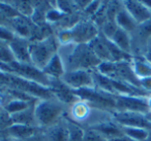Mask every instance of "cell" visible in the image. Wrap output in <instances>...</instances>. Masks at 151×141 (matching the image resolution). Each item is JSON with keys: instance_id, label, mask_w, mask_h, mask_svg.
Segmentation results:
<instances>
[{"instance_id": "1", "label": "cell", "mask_w": 151, "mask_h": 141, "mask_svg": "<svg viewBox=\"0 0 151 141\" xmlns=\"http://www.w3.org/2000/svg\"><path fill=\"white\" fill-rule=\"evenodd\" d=\"M58 55L64 64L65 72L78 69L93 70L101 63L88 44L69 43L60 46Z\"/></svg>"}, {"instance_id": "2", "label": "cell", "mask_w": 151, "mask_h": 141, "mask_svg": "<svg viewBox=\"0 0 151 141\" xmlns=\"http://www.w3.org/2000/svg\"><path fill=\"white\" fill-rule=\"evenodd\" d=\"M68 106L61 103L56 98L38 100L34 106V116L40 129H46L65 118Z\"/></svg>"}, {"instance_id": "3", "label": "cell", "mask_w": 151, "mask_h": 141, "mask_svg": "<svg viewBox=\"0 0 151 141\" xmlns=\"http://www.w3.org/2000/svg\"><path fill=\"white\" fill-rule=\"evenodd\" d=\"M29 42L31 64L40 70H42V68L50 62L51 59L58 53V50L60 48V44L55 34L40 41Z\"/></svg>"}, {"instance_id": "4", "label": "cell", "mask_w": 151, "mask_h": 141, "mask_svg": "<svg viewBox=\"0 0 151 141\" xmlns=\"http://www.w3.org/2000/svg\"><path fill=\"white\" fill-rule=\"evenodd\" d=\"M0 70L2 72L18 76L20 78L26 79V80L37 83L47 88H49V85H50V78L40 69L36 68L32 64H22L16 61L9 64L0 63Z\"/></svg>"}, {"instance_id": "5", "label": "cell", "mask_w": 151, "mask_h": 141, "mask_svg": "<svg viewBox=\"0 0 151 141\" xmlns=\"http://www.w3.org/2000/svg\"><path fill=\"white\" fill-rule=\"evenodd\" d=\"M73 92L79 99L86 101L93 108L107 112H113L116 110L115 95L101 91L96 87L87 88V89H82Z\"/></svg>"}, {"instance_id": "6", "label": "cell", "mask_w": 151, "mask_h": 141, "mask_svg": "<svg viewBox=\"0 0 151 141\" xmlns=\"http://www.w3.org/2000/svg\"><path fill=\"white\" fill-rule=\"evenodd\" d=\"M60 79L73 91L95 87L92 70L78 69V70L66 71Z\"/></svg>"}, {"instance_id": "7", "label": "cell", "mask_w": 151, "mask_h": 141, "mask_svg": "<svg viewBox=\"0 0 151 141\" xmlns=\"http://www.w3.org/2000/svg\"><path fill=\"white\" fill-rule=\"evenodd\" d=\"M73 38V43L88 44L99 34V28L91 20L83 18L80 22L69 29Z\"/></svg>"}, {"instance_id": "8", "label": "cell", "mask_w": 151, "mask_h": 141, "mask_svg": "<svg viewBox=\"0 0 151 141\" xmlns=\"http://www.w3.org/2000/svg\"><path fill=\"white\" fill-rule=\"evenodd\" d=\"M111 116L114 122L121 127H132L151 130V122L147 120L145 114L130 111H115L111 112Z\"/></svg>"}, {"instance_id": "9", "label": "cell", "mask_w": 151, "mask_h": 141, "mask_svg": "<svg viewBox=\"0 0 151 141\" xmlns=\"http://www.w3.org/2000/svg\"><path fill=\"white\" fill-rule=\"evenodd\" d=\"M147 97V96H146ZM146 97L143 96H124L115 95L116 110L118 111H130L139 113H147L150 111Z\"/></svg>"}, {"instance_id": "10", "label": "cell", "mask_w": 151, "mask_h": 141, "mask_svg": "<svg viewBox=\"0 0 151 141\" xmlns=\"http://www.w3.org/2000/svg\"><path fill=\"white\" fill-rule=\"evenodd\" d=\"M123 6L134 20L140 25L151 19V9L144 3V1L138 0H127L122 1Z\"/></svg>"}, {"instance_id": "11", "label": "cell", "mask_w": 151, "mask_h": 141, "mask_svg": "<svg viewBox=\"0 0 151 141\" xmlns=\"http://www.w3.org/2000/svg\"><path fill=\"white\" fill-rule=\"evenodd\" d=\"M36 26L32 23L30 18L24 16H18L14 19L9 20V28L14 31L17 36L30 40Z\"/></svg>"}, {"instance_id": "12", "label": "cell", "mask_w": 151, "mask_h": 141, "mask_svg": "<svg viewBox=\"0 0 151 141\" xmlns=\"http://www.w3.org/2000/svg\"><path fill=\"white\" fill-rule=\"evenodd\" d=\"M29 43V40L19 37V36H16L13 41L9 42V48H11L16 62L22 63V64H31Z\"/></svg>"}, {"instance_id": "13", "label": "cell", "mask_w": 151, "mask_h": 141, "mask_svg": "<svg viewBox=\"0 0 151 141\" xmlns=\"http://www.w3.org/2000/svg\"><path fill=\"white\" fill-rule=\"evenodd\" d=\"M42 134L46 141H68V128L66 118L46 129H42Z\"/></svg>"}, {"instance_id": "14", "label": "cell", "mask_w": 151, "mask_h": 141, "mask_svg": "<svg viewBox=\"0 0 151 141\" xmlns=\"http://www.w3.org/2000/svg\"><path fill=\"white\" fill-rule=\"evenodd\" d=\"M40 131L38 127L25 126V125H17L13 124L4 130L3 135L14 139L15 141H22L34 136Z\"/></svg>"}, {"instance_id": "15", "label": "cell", "mask_w": 151, "mask_h": 141, "mask_svg": "<svg viewBox=\"0 0 151 141\" xmlns=\"http://www.w3.org/2000/svg\"><path fill=\"white\" fill-rule=\"evenodd\" d=\"M91 129H94L95 131L101 134L107 140H111V139L117 138V137L123 136V132H122L121 126L114 122L113 118H108V120H104L101 122L94 125V126L90 127Z\"/></svg>"}, {"instance_id": "16", "label": "cell", "mask_w": 151, "mask_h": 141, "mask_svg": "<svg viewBox=\"0 0 151 141\" xmlns=\"http://www.w3.org/2000/svg\"><path fill=\"white\" fill-rule=\"evenodd\" d=\"M42 71L49 78L60 79L63 76V74L65 73V67L58 53L51 59L50 62L42 68Z\"/></svg>"}, {"instance_id": "17", "label": "cell", "mask_w": 151, "mask_h": 141, "mask_svg": "<svg viewBox=\"0 0 151 141\" xmlns=\"http://www.w3.org/2000/svg\"><path fill=\"white\" fill-rule=\"evenodd\" d=\"M92 52L97 58L101 60V62H112V58L110 52L108 50V46L106 44L105 38L99 32V36L92 40L90 43H88Z\"/></svg>"}, {"instance_id": "18", "label": "cell", "mask_w": 151, "mask_h": 141, "mask_svg": "<svg viewBox=\"0 0 151 141\" xmlns=\"http://www.w3.org/2000/svg\"><path fill=\"white\" fill-rule=\"evenodd\" d=\"M115 22L117 24V26L120 29L124 30V31L128 32L129 34H132L134 31L137 29V27L139 26V24L134 20V18L129 15L127 11L124 9V6L120 9V11L116 16Z\"/></svg>"}, {"instance_id": "19", "label": "cell", "mask_w": 151, "mask_h": 141, "mask_svg": "<svg viewBox=\"0 0 151 141\" xmlns=\"http://www.w3.org/2000/svg\"><path fill=\"white\" fill-rule=\"evenodd\" d=\"M34 106H35V104L31 105L30 107H28L25 110H22V111L17 112V113L11 114L12 122L17 125L37 127L35 116H34Z\"/></svg>"}, {"instance_id": "20", "label": "cell", "mask_w": 151, "mask_h": 141, "mask_svg": "<svg viewBox=\"0 0 151 141\" xmlns=\"http://www.w3.org/2000/svg\"><path fill=\"white\" fill-rule=\"evenodd\" d=\"M130 64L134 74L139 79L151 76V64L143 56L132 57Z\"/></svg>"}, {"instance_id": "21", "label": "cell", "mask_w": 151, "mask_h": 141, "mask_svg": "<svg viewBox=\"0 0 151 141\" xmlns=\"http://www.w3.org/2000/svg\"><path fill=\"white\" fill-rule=\"evenodd\" d=\"M112 41L123 52L132 55V35L128 32L118 28Z\"/></svg>"}, {"instance_id": "22", "label": "cell", "mask_w": 151, "mask_h": 141, "mask_svg": "<svg viewBox=\"0 0 151 141\" xmlns=\"http://www.w3.org/2000/svg\"><path fill=\"white\" fill-rule=\"evenodd\" d=\"M37 101H25V100H20V99H11L5 104L3 109L11 115V114L17 113V112H20L22 110L27 109L28 107L35 104Z\"/></svg>"}, {"instance_id": "23", "label": "cell", "mask_w": 151, "mask_h": 141, "mask_svg": "<svg viewBox=\"0 0 151 141\" xmlns=\"http://www.w3.org/2000/svg\"><path fill=\"white\" fill-rule=\"evenodd\" d=\"M122 132L125 136L129 137L134 141H145L148 136L150 130L141 128H132V127H121Z\"/></svg>"}, {"instance_id": "24", "label": "cell", "mask_w": 151, "mask_h": 141, "mask_svg": "<svg viewBox=\"0 0 151 141\" xmlns=\"http://www.w3.org/2000/svg\"><path fill=\"white\" fill-rule=\"evenodd\" d=\"M65 118H66L67 128H68V141H83L85 129L68 120L66 115Z\"/></svg>"}, {"instance_id": "25", "label": "cell", "mask_w": 151, "mask_h": 141, "mask_svg": "<svg viewBox=\"0 0 151 141\" xmlns=\"http://www.w3.org/2000/svg\"><path fill=\"white\" fill-rule=\"evenodd\" d=\"M21 16L30 18L33 14V1H9Z\"/></svg>"}, {"instance_id": "26", "label": "cell", "mask_w": 151, "mask_h": 141, "mask_svg": "<svg viewBox=\"0 0 151 141\" xmlns=\"http://www.w3.org/2000/svg\"><path fill=\"white\" fill-rule=\"evenodd\" d=\"M14 61H15V58H14V55L9 48V43L3 41V40H0V63L9 64Z\"/></svg>"}, {"instance_id": "27", "label": "cell", "mask_w": 151, "mask_h": 141, "mask_svg": "<svg viewBox=\"0 0 151 141\" xmlns=\"http://www.w3.org/2000/svg\"><path fill=\"white\" fill-rule=\"evenodd\" d=\"M123 7L122 1H108L107 5V19L108 21H115L116 16Z\"/></svg>"}, {"instance_id": "28", "label": "cell", "mask_w": 151, "mask_h": 141, "mask_svg": "<svg viewBox=\"0 0 151 141\" xmlns=\"http://www.w3.org/2000/svg\"><path fill=\"white\" fill-rule=\"evenodd\" d=\"M118 26L116 24L115 21H107L99 29V32L103 34L105 37H107L108 39L112 40V38L114 37L116 31L118 30Z\"/></svg>"}, {"instance_id": "29", "label": "cell", "mask_w": 151, "mask_h": 141, "mask_svg": "<svg viewBox=\"0 0 151 141\" xmlns=\"http://www.w3.org/2000/svg\"><path fill=\"white\" fill-rule=\"evenodd\" d=\"M84 138L83 141H108L101 134L91 128H84Z\"/></svg>"}, {"instance_id": "30", "label": "cell", "mask_w": 151, "mask_h": 141, "mask_svg": "<svg viewBox=\"0 0 151 141\" xmlns=\"http://www.w3.org/2000/svg\"><path fill=\"white\" fill-rule=\"evenodd\" d=\"M16 36L17 35L14 33V31L9 26H0V40H3V41L9 43L13 41Z\"/></svg>"}, {"instance_id": "31", "label": "cell", "mask_w": 151, "mask_h": 141, "mask_svg": "<svg viewBox=\"0 0 151 141\" xmlns=\"http://www.w3.org/2000/svg\"><path fill=\"white\" fill-rule=\"evenodd\" d=\"M140 85L141 89L144 90L147 94H151V76L140 79Z\"/></svg>"}, {"instance_id": "32", "label": "cell", "mask_w": 151, "mask_h": 141, "mask_svg": "<svg viewBox=\"0 0 151 141\" xmlns=\"http://www.w3.org/2000/svg\"><path fill=\"white\" fill-rule=\"evenodd\" d=\"M143 57H144V58L151 64V38H150V40L148 41V43H147L146 51H145Z\"/></svg>"}, {"instance_id": "33", "label": "cell", "mask_w": 151, "mask_h": 141, "mask_svg": "<svg viewBox=\"0 0 151 141\" xmlns=\"http://www.w3.org/2000/svg\"><path fill=\"white\" fill-rule=\"evenodd\" d=\"M22 141H46L44 138V136H42V129H40V131L37 133V134H35L34 136L30 137V138L26 139V140H22Z\"/></svg>"}, {"instance_id": "34", "label": "cell", "mask_w": 151, "mask_h": 141, "mask_svg": "<svg viewBox=\"0 0 151 141\" xmlns=\"http://www.w3.org/2000/svg\"><path fill=\"white\" fill-rule=\"evenodd\" d=\"M0 26H9V19H7L1 11H0Z\"/></svg>"}, {"instance_id": "35", "label": "cell", "mask_w": 151, "mask_h": 141, "mask_svg": "<svg viewBox=\"0 0 151 141\" xmlns=\"http://www.w3.org/2000/svg\"><path fill=\"white\" fill-rule=\"evenodd\" d=\"M108 141H134V140H132V139H130L129 137H127V136H125V135H123V136L117 137V138L111 139V140H108Z\"/></svg>"}, {"instance_id": "36", "label": "cell", "mask_w": 151, "mask_h": 141, "mask_svg": "<svg viewBox=\"0 0 151 141\" xmlns=\"http://www.w3.org/2000/svg\"><path fill=\"white\" fill-rule=\"evenodd\" d=\"M0 141H15V140L9 138V137L5 136V135H3V134H0Z\"/></svg>"}, {"instance_id": "37", "label": "cell", "mask_w": 151, "mask_h": 141, "mask_svg": "<svg viewBox=\"0 0 151 141\" xmlns=\"http://www.w3.org/2000/svg\"><path fill=\"white\" fill-rule=\"evenodd\" d=\"M146 99H147V103H148V106H149V109H150V111H151V94H149V95L147 96Z\"/></svg>"}, {"instance_id": "38", "label": "cell", "mask_w": 151, "mask_h": 141, "mask_svg": "<svg viewBox=\"0 0 151 141\" xmlns=\"http://www.w3.org/2000/svg\"><path fill=\"white\" fill-rule=\"evenodd\" d=\"M145 116L147 118V120H150V122H151V111H149V112H147V113H145Z\"/></svg>"}, {"instance_id": "39", "label": "cell", "mask_w": 151, "mask_h": 141, "mask_svg": "<svg viewBox=\"0 0 151 141\" xmlns=\"http://www.w3.org/2000/svg\"><path fill=\"white\" fill-rule=\"evenodd\" d=\"M145 141H151V130L149 131L148 136H147V138H146V140H145Z\"/></svg>"}]
</instances>
